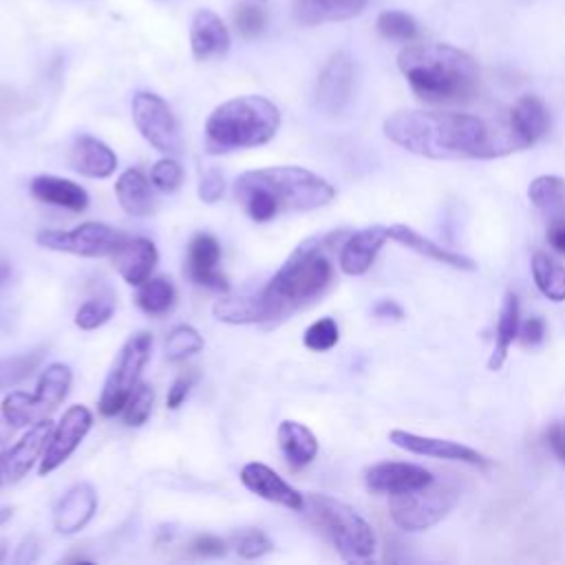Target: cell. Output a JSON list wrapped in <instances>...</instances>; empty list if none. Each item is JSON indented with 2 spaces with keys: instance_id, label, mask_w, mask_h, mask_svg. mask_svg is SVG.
<instances>
[{
  "instance_id": "obj_36",
  "label": "cell",
  "mask_w": 565,
  "mask_h": 565,
  "mask_svg": "<svg viewBox=\"0 0 565 565\" xmlns=\"http://www.w3.org/2000/svg\"><path fill=\"white\" fill-rule=\"evenodd\" d=\"M42 358H44V349H35V351L11 355V358H0V391L29 377L40 366Z\"/></svg>"
},
{
  "instance_id": "obj_52",
  "label": "cell",
  "mask_w": 565,
  "mask_h": 565,
  "mask_svg": "<svg viewBox=\"0 0 565 565\" xmlns=\"http://www.w3.org/2000/svg\"><path fill=\"white\" fill-rule=\"evenodd\" d=\"M38 552H40V543L35 536H26L20 547H18V554H15V563L22 565V563H33L38 558Z\"/></svg>"
},
{
  "instance_id": "obj_42",
  "label": "cell",
  "mask_w": 565,
  "mask_h": 565,
  "mask_svg": "<svg viewBox=\"0 0 565 565\" xmlns=\"http://www.w3.org/2000/svg\"><path fill=\"white\" fill-rule=\"evenodd\" d=\"M152 402H154L152 388L146 382H139L124 406V422L135 428L146 424V419L150 417V411H152Z\"/></svg>"
},
{
  "instance_id": "obj_26",
  "label": "cell",
  "mask_w": 565,
  "mask_h": 565,
  "mask_svg": "<svg viewBox=\"0 0 565 565\" xmlns=\"http://www.w3.org/2000/svg\"><path fill=\"white\" fill-rule=\"evenodd\" d=\"M29 190L35 199L57 207H66L71 212H82L88 205V194L79 183L60 179L53 174L33 177L29 183Z\"/></svg>"
},
{
  "instance_id": "obj_5",
  "label": "cell",
  "mask_w": 565,
  "mask_h": 565,
  "mask_svg": "<svg viewBox=\"0 0 565 565\" xmlns=\"http://www.w3.org/2000/svg\"><path fill=\"white\" fill-rule=\"evenodd\" d=\"M280 126V110L263 95H241L216 106L205 121V150L225 154L232 150L265 146Z\"/></svg>"
},
{
  "instance_id": "obj_25",
  "label": "cell",
  "mask_w": 565,
  "mask_h": 565,
  "mask_svg": "<svg viewBox=\"0 0 565 565\" xmlns=\"http://www.w3.org/2000/svg\"><path fill=\"white\" fill-rule=\"evenodd\" d=\"M369 0H291V15L302 26L342 22L362 13Z\"/></svg>"
},
{
  "instance_id": "obj_14",
  "label": "cell",
  "mask_w": 565,
  "mask_h": 565,
  "mask_svg": "<svg viewBox=\"0 0 565 565\" xmlns=\"http://www.w3.org/2000/svg\"><path fill=\"white\" fill-rule=\"evenodd\" d=\"M435 481L433 472L419 463L406 461H380L366 468L364 483L375 494H404Z\"/></svg>"
},
{
  "instance_id": "obj_56",
  "label": "cell",
  "mask_w": 565,
  "mask_h": 565,
  "mask_svg": "<svg viewBox=\"0 0 565 565\" xmlns=\"http://www.w3.org/2000/svg\"><path fill=\"white\" fill-rule=\"evenodd\" d=\"M7 550H9V541L0 539V563H4V558H7Z\"/></svg>"
},
{
  "instance_id": "obj_28",
  "label": "cell",
  "mask_w": 565,
  "mask_h": 565,
  "mask_svg": "<svg viewBox=\"0 0 565 565\" xmlns=\"http://www.w3.org/2000/svg\"><path fill=\"white\" fill-rule=\"evenodd\" d=\"M519 318H521L519 298L514 291H505L501 311H499V320H497V331H494V349L488 360L490 371H499L503 366L512 342L519 338V327H521Z\"/></svg>"
},
{
  "instance_id": "obj_47",
  "label": "cell",
  "mask_w": 565,
  "mask_h": 565,
  "mask_svg": "<svg viewBox=\"0 0 565 565\" xmlns=\"http://www.w3.org/2000/svg\"><path fill=\"white\" fill-rule=\"evenodd\" d=\"M192 552L199 556H223L225 554V541L212 534H201L192 541Z\"/></svg>"
},
{
  "instance_id": "obj_13",
  "label": "cell",
  "mask_w": 565,
  "mask_h": 565,
  "mask_svg": "<svg viewBox=\"0 0 565 565\" xmlns=\"http://www.w3.org/2000/svg\"><path fill=\"white\" fill-rule=\"evenodd\" d=\"M388 439L413 455H424V457H435V459H446V461H459V463H468V466H477V468H488L490 459L486 455H481L479 450L463 446L459 441H450V439H439V437H426V435H417L411 430H402L395 428L388 433Z\"/></svg>"
},
{
  "instance_id": "obj_20",
  "label": "cell",
  "mask_w": 565,
  "mask_h": 565,
  "mask_svg": "<svg viewBox=\"0 0 565 565\" xmlns=\"http://www.w3.org/2000/svg\"><path fill=\"white\" fill-rule=\"evenodd\" d=\"M97 510V492L90 483L79 481L71 486L55 505L53 512V527L60 534H75L79 532Z\"/></svg>"
},
{
  "instance_id": "obj_16",
  "label": "cell",
  "mask_w": 565,
  "mask_h": 565,
  "mask_svg": "<svg viewBox=\"0 0 565 565\" xmlns=\"http://www.w3.org/2000/svg\"><path fill=\"white\" fill-rule=\"evenodd\" d=\"M51 430H53L51 419H44L31 426V430L11 450L0 452V488L20 481L31 470V466L44 450L51 437Z\"/></svg>"
},
{
  "instance_id": "obj_9",
  "label": "cell",
  "mask_w": 565,
  "mask_h": 565,
  "mask_svg": "<svg viewBox=\"0 0 565 565\" xmlns=\"http://www.w3.org/2000/svg\"><path fill=\"white\" fill-rule=\"evenodd\" d=\"M132 119L141 137L161 154L177 157L181 152V128L172 108L150 90L132 95Z\"/></svg>"
},
{
  "instance_id": "obj_38",
  "label": "cell",
  "mask_w": 565,
  "mask_h": 565,
  "mask_svg": "<svg viewBox=\"0 0 565 565\" xmlns=\"http://www.w3.org/2000/svg\"><path fill=\"white\" fill-rule=\"evenodd\" d=\"M113 311H115V298L110 294L90 298L75 311V324L86 331L97 329L113 316Z\"/></svg>"
},
{
  "instance_id": "obj_17",
  "label": "cell",
  "mask_w": 565,
  "mask_h": 565,
  "mask_svg": "<svg viewBox=\"0 0 565 565\" xmlns=\"http://www.w3.org/2000/svg\"><path fill=\"white\" fill-rule=\"evenodd\" d=\"M218 260H221V245L212 234H196L190 241L188 256H185V271L192 282L216 289V291H227L230 282L218 271L216 267Z\"/></svg>"
},
{
  "instance_id": "obj_40",
  "label": "cell",
  "mask_w": 565,
  "mask_h": 565,
  "mask_svg": "<svg viewBox=\"0 0 565 565\" xmlns=\"http://www.w3.org/2000/svg\"><path fill=\"white\" fill-rule=\"evenodd\" d=\"M203 349V338L199 335L196 329L181 324L177 329L170 331L168 340H166V355L168 360H183L196 351Z\"/></svg>"
},
{
  "instance_id": "obj_27",
  "label": "cell",
  "mask_w": 565,
  "mask_h": 565,
  "mask_svg": "<svg viewBox=\"0 0 565 565\" xmlns=\"http://www.w3.org/2000/svg\"><path fill=\"white\" fill-rule=\"evenodd\" d=\"M278 446L291 468H302L311 463L318 455L316 435L300 422L285 419L278 426Z\"/></svg>"
},
{
  "instance_id": "obj_22",
  "label": "cell",
  "mask_w": 565,
  "mask_h": 565,
  "mask_svg": "<svg viewBox=\"0 0 565 565\" xmlns=\"http://www.w3.org/2000/svg\"><path fill=\"white\" fill-rule=\"evenodd\" d=\"M388 238L408 247L411 252H415L419 256H426L435 263H441L446 267H452V269H459V271H475L477 269V263L470 256L459 254V252L448 249V247H441L435 241L422 236L419 232H415L413 227H408L404 223L388 225Z\"/></svg>"
},
{
  "instance_id": "obj_1",
  "label": "cell",
  "mask_w": 565,
  "mask_h": 565,
  "mask_svg": "<svg viewBox=\"0 0 565 565\" xmlns=\"http://www.w3.org/2000/svg\"><path fill=\"white\" fill-rule=\"evenodd\" d=\"M384 135L406 152L426 159H494L514 152L505 132L455 110H397L384 119Z\"/></svg>"
},
{
  "instance_id": "obj_24",
  "label": "cell",
  "mask_w": 565,
  "mask_h": 565,
  "mask_svg": "<svg viewBox=\"0 0 565 565\" xmlns=\"http://www.w3.org/2000/svg\"><path fill=\"white\" fill-rule=\"evenodd\" d=\"M68 161L75 172H79L82 177H90V179H106L117 168V154L104 141H99L90 135H79L73 141Z\"/></svg>"
},
{
  "instance_id": "obj_23",
  "label": "cell",
  "mask_w": 565,
  "mask_h": 565,
  "mask_svg": "<svg viewBox=\"0 0 565 565\" xmlns=\"http://www.w3.org/2000/svg\"><path fill=\"white\" fill-rule=\"evenodd\" d=\"M157 258L159 254L152 241L143 236H128L126 243L113 254V265L128 285L139 287L143 280L150 278Z\"/></svg>"
},
{
  "instance_id": "obj_32",
  "label": "cell",
  "mask_w": 565,
  "mask_h": 565,
  "mask_svg": "<svg viewBox=\"0 0 565 565\" xmlns=\"http://www.w3.org/2000/svg\"><path fill=\"white\" fill-rule=\"evenodd\" d=\"M532 278L536 289L554 302L565 300V267L550 258L545 252L532 256Z\"/></svg>"
},
{
  "instance_id": "obj_35",
  "label": "cell",
  "mask_w": 565,
  "mask_h": 565,
  "mask_svg": "<svg viewBox=\"0 0 565 565\" xmlns=\"http://www.w3.org/2000/svg\"><path fill=\"white\" fill-rule=\"evenodd\" d=\"M174 296L177 294H174L172 280L166 276H154L139 285L137 305L141 311H146L150 316H161L174 305Z\"/></svg>"
},
{
  "instance_id": "obj_39",
  "label": "cell",
  "mask_w": 565,
  "mask_h": 565,
  "mask_svg": "<svg viewBox=\"0 0 565 565\" xmlns=\"http://www.w3.org/2000/svg\"><path fill=\"white\" fill-rule=\"evenodd\" d=\"M232 547L236 550V554L241 558L252 561V558H260V556L269 554L274 550V543L265 532L254 530V527H245V530H238L232 536Z\"/></svg>"
},
{
  "instance_id": "obj_15",
  "label": "cell",
  "mask_w": 565,
  "mask_h": 565,
  "mask_svg": "<svg viewBox=\"0 0 565 565\" xmlns=\"http://www.w3.org/2000/svg\"><path fill=\"white\" fill-rule=\"evenodd\" d=\"M550 128V113L536 95H523L516 99L508 115V137L514 150H525L534 146Z\"/></svg>"
},
{
  "instance_id": "obj_29",
  "label": "cell",
  "mask_w": 565,
  "mask_h": 565,
  "mask_svg": "<svg viewBox=\"0 0 565 565\" xmlns=\"http://www.w3.org/2000/svg\"><path fill=\"white\" fill-rule=\"evenodd\" d=\"M115 194L124 212L130 216H148L154 210V196L146 174L137 168H128L115 183Z\"/></svg>"
},
{
  "instance_id": "obj_49",
  "label": "cell",
  "mask_w": 565,
  "mask_h": 565,
  "mask_svg": "<svg viewBox=\"0 0 565 565\" xmlns=\"http://www.w3.org/2000/svg\"><path fill=\"white\" fill-rule=\"evenodd\" d=\"M545 437H547V444L554 450V455L565 463V422H554L547 428Z\"/></svg>"
},
{
  "instance_id": "obj_7",
  "label": "cell",
  "mask_w": 565,
  "mask_h": 565,
  "mask_svg": "<svg viewBox=\"0 0 565 565\" xmlns=\"http://www.w3.org/2000/svg\"><path fill=\"white\" fill-rule=\"evenodd\" d=\"M457 497L459 492L452 486L430 481L417 490L393 494L388 501L391 519L404 532H424L448 516Z\"/></svg>"
},
{
  "instance_id": "obj_11",
  "label": "cell",
  "mask_w": 565,
  "mask_h": 565,
  "mask_svg": "<svg viewBox=\"0 0 565 565\" xmlns=\"http://www.w3.org/2000/svg\"><path fill=\"white\" fill-rule=\"evenodd\" d=\"M355 90V64L347 51L329 57L316 82V104L327 115H340Z\"/></svg>"
},
{
  "instance_id": "obj_31",
  "label": "cell",
  "mask_w": 565,
  "mask_h": 565,
  "mask_svg": "<svg viewBox=\"0 0 565 565\" xmlns=\"http://www.w3.org/2000/svg\"><path fill=\"white\" fill-rule=\"evenodd\" d=\"M527 196L547 218L565 214V181L556 174L536 177L527 188Z\"/></svg>"
},
{
  "instance_id": "obj_45",
  "label": "cell",
  "mask_w": 565,
  "mask_h": 565,
  "mask_svg": "<svg viewBox=\"0 0 565 565\" xmlns=\"http://www.w3.org/2000/svg\"><path fill=\"white\" fill-rule=\"evenodd\" d=\"M225 194V179L218 168H205L199 181V199L203 203H216Z\"/></svg>"
},
{
  "instance_id": "obj_18",
  "label": "cell",
  "mask_w": 565,
  "mask_h": 565,
  "mask_svg": "<svg viewBox=\"0 0 565 565\" xmlns=\"http://www.w3.org/2000/svg\"><path fill=\"white\" fill-rule=\"evenodd\" d=\"M388 241V227L369 225L344 238L340 245V269L347 276H362L371 269L382 245Z\"/></svg>"
},
{
  "instance_id": "obj_19",
  "label": "cell",
  "mask_w": 565,
  "mask_h": 565,
  "mask_svg": "<svg viewBox=\"0 0 565 565\" xmlns=\"http://www.w3.org/2000/svg\"><path fill=\"white\" fill-rule=\"evenodd\" d=\"M241 481L247 490H252L254 494L274 501L278 505H285L289 510H302L305 508V497L289 486L276 470H271L265 463L258 461H249L241 468Z\"/></svg>"
},
{
  "instance_id": "obj_30",
  "label": "cell",
  "mask_w": 565,
  "mask_h": 565,
  "mask_svg": "<svg viewBox=\"0 0 565 565\" xmlns=\"http://www.w3.org/2000/svg\"><path fill=\"white\" fill-rule=\"evenodd\" d=\"M0 413L15 426V428H24V426H35L44 419H49L51 411L31 393L24 391H13L2 399Z\"/></svg>"
},
{
  "instance_id": "obj_46",
  "label": "cell",
  "mask_w": 565,
  "mask_h": 565,
  "mask_svg": "<svg viewBox=\"0 0 565 565\" xmlns=\"http://www.w3.org/2000/svg\"><path fill=\"white\" fill-rule=\"evenodd\" d=\"M519 338L525 347H536L545 340V322L539 316H530L521 327H519Z\"/></svg>"
},
{
  "instance_id": "obj_21",
  "label": "cell",
  "mask_w": 565,
  "mask_h": 565,
  "mask_svg": "<svg viewBox=\"0 0 565 565\" xmlns=\"http://www.w3.org/2000/svg\"><path fill=\"white\" fill-rule=\"evenodd\" d=\"M232 38L225 22L212 9H199L190 24V49L194 60L205 62L230 51Z\"/></svg>"
},
{
  "instance_id": "obj_41",
  "label": "cell",
  "mask_w": 565,
  "mask_h": 565,
  "mask_svg": "<svg viewBox=\"0 0 565 565\" xmlns=\"http://www.w3.org/2000/svg\"><path fill=\"white\" fill-rule=\"evenodd\" d=\"M232 20H234L236 33L245 40L258 38L265 29V11L256 2L245 0V2L236 4L234 13H232Z\"/></svg>"
},
{
  "instance_id": "obj_43",
  "label": "cell",
  "mask_w": 565,
  "mask_h": 565,
  "mask_svg": "<svg viewBox=\"0 0 565 565\" xmlns=\"http://www.w3.org/2000/svg\"><path fill=\"white\" fill-rule=\"evenodd\" d=\"M338 338H340V331H338L335 320L333 318H320V320H316L313 324L307 327V331L302 335V342L311 351H327L338 342Z\"/></svg>"
},
{
  "instance_id": "obj_10",
  "label": "cell",
  "mask_w": 565,
  "mask_h": 565,
  "mask_svg": "<svg viewBox=\"0 0 565 565\" xmlns=\"http://www.w3.org/2000/svg\"><path fill=\"white\" fill-rule=\"evenodd\" d=\"M128 234L97 221L82 223L68 232L62 230H44L38 234V243L53 252H68L75 256L99 258L113 256L124 243Z\"/></svg>"
},
{
  "instance_id": "obj_6",
  "label": "cell",
  "mask_w": 565,
  "mask_h": 565,
  "mask_svg": "<svg viewBox=\"0 0 565 565\" xmlns=\"http://www.w3.org/2000/svg\"><path fill=\"white\" fill-rule=\"evenodd\" d=\"M309 519L329 536L344 561H369L377 550L371 523L349 503L329 494H309L305 508Z\"/></svg>"
},
{
  "instance_id": "obj_33",
  "label": "cell",
  "mask_w": 565,
  "mask_h": 565,
  "mask_svg": "<svg viewBox=\"0 0 565 565\" xmlns=\"http://www.w3.org/2000/svg\"><path fill=\"white\" fill-rule=\"evenodd\" d=\"M216 320L230 322V324H256L263 322V311L256 291L243 294V296H227L216 300L212 307Z\"/></svg>"
},
{
  "instance_id": "obj_50",
  "label": "cell",
  "mask_w": 565,
  "mask_h": 565,
  "mask_svg": "<svg viewBox=\"0 0 565 565\" xmlns=\"http://www.w3.org/2000/svg\"><path fill=\"white\" fill-rule=\"evenodd\" d=\"M373 316L382 318V320H402L404 318V309L395 300H380L373 307Z\"/></svg>"
},
{
  "instance_id": "obj_55",
  "label": "cell",
  "mask_w": 565,
  "mask_h": 565,
  "mask_svg": "<svg viewBox=\"0 0 565 565\" xmlns=\"http://www.w3.org/2000/svg\"><path fill=\"white\" fill-rule=\"evenodd\" d=\"M13 514V508H0V525H4Z\"/></svg>"
},
{
  "instance_id": "obj_48",
  "label": "cell",
  "mask_w": 565,
  "mask_h": 565,
  "mask_svg": "<svg viewBox=\"0 0 565 565\" xmlns=\"http://www.w3.org/2000/svg\"><path fill=\"white\" fill-rule=\"evenodd\" d=\"M545 238L550 243V247L558 254H565V214L552 216L547 218V232Z\"/></svg>"
},
{
  "instance_id": "obj_44",
  "label": "cell",
  "mask_w": 565,
  "mask_h": 565,
  "mask_svg": "<svg viewBox=\"0 0 565 565\" xmlns=\"http://www.w3.org/2000/svg\"><path fill=\"white\" fill-rule=\"evenodd\" d=\"M150 181L159 192H177L183 183V170L179 166V161H174L172 157H166L161 161H157L150 170Z\"/></svg>"
},
{
  "instance_id": "obj_34",
  "label": "cell",
  "mask_w": 565,
  "mask_h": 565,
  "mask_svg": "<svg viewBox=\"0 0 565 565\" xmlns=\"http://www.w3.org/2000/svg\"><path fill=\"white\" fill-rule=\"evenodd\" d=\"M71 382H73L71 366H66V364H62V362L49 364V366L42 371V375H40L35 397L53 413V411L64 402V397L68 395Z\"/></svg>"
},
{
  "instance_id": "obj_12",
  "label": "cell",
  "mask_w": 565,
  "mask_h": 565,
  "mask_svg": "<svg viewBox=\"0 0 565 565\" xmlns=\"http://www.w3.org/2000/svg\"><path fill=\"white\" fill-rule=\"evenodd\" d=\"M90 424H93V415L86 406L82 404L71 406L62 415L57 426L51 430L44 455L40 459V475H49L57 466H62L71 457V452L79 446V441L86 437V433L90 430Z\"/></svg>"
},
{
  "instance_id": "obj_53",
  "label": "cell",
  "mask_w": 565,
  "mask_h": 565,
  "mask_svg": "<svg viewBox=\"0 0 565 565\" xmlns=\"http://www.w3.org/2000/svg\"><path fill=\"white\" fill-rule=\"evenodd\" d=\"M13 430H15V426L0 413V452L4 450V446L9 444V439L13 437Z\"/></svg>"
},
{
  "instance_id": "obj_2",
  "label": "cell",
  "mask_w": 565,
  "mask_h": 565,
  "mask_svg": "<svg viewBox=\"0 0 565 565\" xmlns=\"http://www.w3.org/2000/svg\"><path fill=\"white\" fill-rule=\"evenodd\" d=\"M234 194L252 221L265 223L280 212L318 210L333 201L335 188L311 170L276 166L238 174Z\"/></svg>"
},
{
  "instance_id": "obj_51",
  "label": "cell",
  "mask_w": 565,
  "mask_h": 565,
  "mask_svg": "<svg viewBox=\"0 0 565 565\" xmlns=\"http://www.w3.org/2000/svg\"><path fill=\"white\" fill-rule=\"evenodd\" d=\"M188 391H190V380H188V377L174 380L172 386L168 388V399H166V402H168V408H179L181 402L185 399Z\"/></svg>"
},
{
  "instance_id": "obj_8",
  "label": "cell",
  "mask_w": 565,
  "mask_h": 565,
  "mask_svg": "<svg viewBox=\"0 0 565 565\" xmlns=\"http://www.w3.org/2000/svg\"><path fill=\"white\" fill-rule=\"evenodd\" d=\"M152 349V335L148 331H139L126 340L121 351L117 353V360L104 382L102 395H99V413L110 417L115 413H121L130 393L139 384V375L150 358Z\"/></svg>"
},
{
  "instance_id": "obj_37",
  "label": "cell",
  "mask_w": 565,
  "mask_h": 565,
  "mask_svg": "<svg viewBox=\"0 0 565 565\" xmlns=\"http://www.w3.org/2000/svg\"><path fill=\"white\" fill-rule=\"evenodd\" d=\"M377 33L386 40H393V42H413L417 35H419V26L415 22L413 15L404 13V11H382L377 15Z\"/></svg>"
},
{
  "instance_id": "obj_3",
  "label": "cell",
  "mask_w": 565,
  "mask_h": 565,
  "mask_svg": "<svg viewBox=\"0 0 565 565\" xmlns=\"http://www.w3.org/2000/svg\"><path fill=\"white\" fill-rule=\"evenodd\" d=\"M340 238L342 232L311 236L287 256L269 282L256 291L263 322L280 320L327 291L333 280L329 252Z\"/></svg>"
},
{
  "instance_id": "obj_54",
  "label": "cell",
  "mask_w": 565,
  "mask_h": 565,
  "mask_svg": "<svg viewBox=\"0 0 565 565\" xmlns=\"http://www.w3.org/2000/svg\"><path fill=\"white\" fill-rule=\"evenodd\" d=\"M9 276H11V267H9V263H7V260H2V258H0V287L9 280Z\"/></svg>"
},
{
  "instance_id": "obj_4",
  "label": "cell",
  "mask_w": 565,
  "mask_h": 565,
  "mask_svg": "<svg viewBox=\"0 0 565 565\" xmlns=\"http://www.w3.org/2000/svg\"><path fill=\"white\" fill-rule=\"evenodd\" d=\"M411 90L426 104L468 102L479 88V64L450 44H413L397 55Z\"/></svg>"
}]
</instances>
